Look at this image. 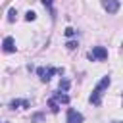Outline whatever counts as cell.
I'll return each mask as SVG.
<instances>
[{
  "label": "cell",
  "mask_w": 123,
  "mask_h": 123,
  "mask_svg": "<svg viewBox=\"0 0 123 123\" xmlns=\"http://www.w3.org/2000/svg\"><path fill=\"white\" fill-rule=\"evenodd\" d=\"M65 46H67L69 50H73V48H77V42H75V40H69V42H67Z\"/></svg>",
  "instance_id": "5bb4252c"
},
{
  "label": "cell",
  "mask_w": 123,
  "mask_h": 123,
  "mask_svg": "<svg viewBox=\"0 0 123 123\" xmlns=\"http://www.w3.org/2000/svg\"><path fill=\"white\" fill-rule=\"evenodd\" d=\"M65 35H67V37H73V35H75V29L67 27V29H65Z\"/></svg>",
  "instance_id": "9a60e30c"
},
{
  "label": "cell",
  "mask_w": 123,
  "mask_h": 123,
  "mask_svg": "<svg viewBox=\"0 0 123 123\" xmlns=\"http://www.w3.org/2000/svg\"><path fill=\"white\" fill-rule=\"evenodd\" d=\"M2 48H4V52H8V54L15 52V42H13V38H12V37H6L4 42H2Z\"/></svg>",
  "instance_id": "8992f818"
},
{
  "label": "cell",
  "mask_w": 123,
  "mask_h": 123,
  "mask_svg": "<svg viewBox=\"0 0 123 123\" xmlns=\"http://www.w3.org/2000/svg\"><path fill=\"white\" fill-rule=\"evenodd\" d=\"M37 73H38L40 81H50V77L56 75V73H62V69H58V67H38Z\"/></svg>",
  "instance_id": "7a4b0ae2"
},
{
  "label": "cell",
  "mask_w": 123,
  "mask_h": 123,
  "mask_svg": "<svg viewBox=\"0 0 123 123\" xmlns=\"http://www.w3.org/2000/svg\"><path fill=\"white\" fill-rule=\"evenodd\" d=\"M48 108H50V111H54V113H58V111H60V104H58L54 98H50V100H48Z\"/></svg>",
  "instance_id": "9c48e42d"
},
{
  "label": "cell",
  "mask_w": 123,
  "mask_h": 123,
  "mask_svg": "<svg viewBox=\"0 0 123 123\" xmlns=\"http://www.w3.org/2000/svg\"><path fill=\"white\" fill-rule=\"evenodd\" d=\"M15 15H17V12L12 8V10L8 12V21H15Z\"/></svg>",
  "instance_id": "8fae6325"
},
{
  "label": "cell",
  "mask_w": 123,
  "mask_h": 123,
  "mask_svg": "<svg viewBox=\"0 0 123 123\" xmlns=\"http://www.w3.org/2000/svg\"><path fill=\"white\" fill-rule=\"evenodd\" d=\"M0 123H2V121H0Z\"/></svg>",
  "instance_id": "2e32d148"
},
{
  "label": "cell",
  "mask_w": 123,
  "mask_h": 123,
  "mask_svg": "<svg viewBox=\"0 0 123 123\" xmlns=\"http://www.w3.org/2000/svg\"><path fill=\"white\" fill-rule=\"evenodd\" d=\"M42 4H44V6H46V8L50 10V13L54 15V10H52V0H42Z\"/></svg>",
  "instance_id": "4fadbf2b"
},
{
  "label": "cell",
  "mask_w": 123,
  "mask_h": 123,
  "mask_svg": "<svg viewBox=\"0 0 123 123\" xmlns=\"http://www.w3.org/2000/svg\"><path fill=\"white\" fill-rule=\"evenodd\" d=\"M110 83H111V79H110L108 75H106V77H102V81L96 85V88H94V90H92V94H90V102H92V104H96V106H98V104L102 102V94H104V90L110 86Z\"/></svg>",
  "instance_id": "6da1fadb"
},
{
  "label": "cell",
  "mask_w": 123,
  "mask_h": 123,
  "mask_svg": "<svg viewBox=\"0 0 123 123\" xmlns=\"http://www.w3.org/2000/svg\"><path fill=\"white\" fill-rule=\"evenodd\" d=\"M67 123H83V115H81L77 110L69 108V110H67Z\"/></svg>",
  "instance_id": "5b68a950"
},
{
  "label": "cell",
  "mask_w": 123,
  "mask_h": 123,
  "mask_svg": "<svg viewBox=\"0 0 123 123\" xmlns=\"http://www.w3.org/2000/svg\"><path fill=\"white\" fill-rule=\"evenodd\" d=\"M67 88H69V79H62V81H60V90L65 92Z\"/></svg>",
  "instance_id": "30bf717a"
},
{
  "label": "cell",
  "mask_w": 123,
  "mask_h": 123,
  "mask_svg": "<svg viewBox=\"0 0 123 123\" xmlns=\"http://www.w3.org/2000/svg\"><path fill=\"white\" fill-rule=\"evenodd\" d=\"M88 56H90V60H106L108 58V50L104 46H94Z\"/></svg>",
  "instance_id": "3957f363"
},
{
  "label": "cell",
  "mask_w": 123,
  "mask_h": 123,
  "mask_svg": "<svg viewBox=\"0 0 123 123\" xmlns=\"http://www.w3.org/2000/svg\"><path fill=\"white\" fill-rule=\"evenodd\" d=\"M102 6L108 13H115L119 10V0H102Z\"/></svg>",
  "instance_id": "277c9868"
},
{
  "label": "cell",
  "mask_w": 123,
  "mask_h": 123,
  "mask_svg": "<svg viewBox=\"0 0 123 123\" xmlns=\"http://www.w3.org/2000/svg\"><path fill=\"white\" fill-rule=\"evenodd\" d=\"M31 104H29V100H12L10 102V108L12 110H15V108H29Z\"/></svg>",
  "instance_id": "52a82bcc"
},
{
  "label": "cell",
  "mask_w": 123,
  "mask_h": 123,
  "mask_svg": "<svg viewBox=\"0 0 123 123\" xmlns=\"http://www.w3.org/2000/svg\"><path fill=\"white\" fill-rule=\"evenodd\" d=\"M52 98H54L58 104H60V102H63V104H67V102H69V96H67V94H62V92H56Z\"/></svg>",
  "instance_id": "ba28073f"
},
{
  "label": "cell",
  "mask_w": 123,
  "mask_h": 123,
  "mask_svg": "<svg viewBox=\"0 0 123 123\" xmlns=\"http://www.w3.org/2000/svg\"><path fill=\"white\" fill-rule=\"evenodd\" d=\"M25 19H27V21H35V19H37V13H35V12H27V13H25Z\"/></svg>",
  "instance_id": "7c38bea8"
}]
</instances>
